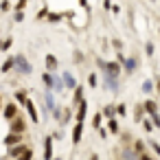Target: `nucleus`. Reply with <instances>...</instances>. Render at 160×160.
<instances>
[{"mask_svg": "<svg viewBox=\"0 0 160 160\" xmlns=\"http://www.w3.org/2000/svg\"><path fill=\"white\" fill-rule=\"evenodd\" d=\"M112 13H121V7L118 5H112Z\"/></svg>", "mask_w": 160, "mask_h": 160, "instance_id": "44", "label": "nucleus"}, {"mask_svg": "<svg viewBox=\"0 0 160 160\" xmlns=\"http://www.w3.org/2000/svg\"><path fill=\"white\" fill-rule=\"evenodd\" d=\"M24 129H27V125H24V121L20 116L11 121V134H24Z\"/></svg>", "mask_w": 160, "mask_h": 160, "instance_id": "7", "label": "nucleus"}, {"mask_svg": "<svg viewBox=\"0 0 160 160\" xmlns=\"http://www.w3.org/2000/svg\"><path fill=\"white\" fill-rule=\"evenodd\" d=\"M103 72H108V75H112V77H121V64L114 59V62H105V70Z\"/></svg>", "mask_w": 160, "mask_h": 160, "instance_id": "2", "label": "nucleus"}, {"mask_svg": "<svg viewBox=\"0 0 160 160\" xmlns=\"http://www.w3.org/2000/svg\"><path fill=\"white\" fill-rule=\"evenodd\" d=\"M59 20H62V16H59V13H48V22H53V24H57Z\"/></svg>", "mask_w": 160, "mask_h": 160, "instance_id": "30", "label": "nucleus"}, {"mask_svg": "<svg viewBox=\"0 0 160 160\" xmlns=\"http://www.w3.org/2000/svg\"><path fill=\"white\" fill-rule=\"evenodd\" d=\"M62 81H64V88H68V90H77V79H75V75H70L68 70L62 75Z\"/></svg>", "mask_w": 160, "mask_h": 160, "instance_id": "3", "label": "nucleus"}, {"mask_svg": "<svg viewBox=\"0 0 160 160\" xmlns=\"http://www.w3.org/2000/svg\"><path fill=\"white\" fill-rule=\"evenodd\" d=\"M101 114H103L105 118H110V121H112V118L116 116V108H114V105H105V108L101 110Z\"/></svg>", "mask_w": 160, "mask_h": 160, "instance_id": "19", "label": "nucleus"}, {"mask_svg": "<svg viewBox=\"0 0 160 160\" xmlns=\"http://www.w3.org/2000/svg\"><path fill=\"white\" fill-rule=\"evenodd\" d=\"M86 112H88V101L83 99V101L79 103V112L75 114V118H77V123H83V118H86Z\"/></svg>", "mask_w": 160, "mask_h": 160, "instance_id": "16", "label": "nucleus"}, {"mask_svg": "<svg viewBox=\"0 0 160 160\" xmlns=\"http://www.w3.org/2000/svg\"><path fill=\"white\" fill-rule=\"evenodd\" d=\"M88 86H90V88H97V86H99V79H97V75H94V72H92V75H88Z\"/></svg>", "mask_w": 160, "mask_h": 160, "instance_id": "25", "label": "nucleus"}, {"mask_svg": "<svg viewBox=\"0 0 160 160\" xmlns=\"http://www.w3.org/2000/svg\"><path fill=\"white\" fill-rule=\"evenodd\" d=\"M9 46H11V40H5V42H2V44H0V48H2V51H7V48H9Z\"/></svg>", "mask_w": 160, "mask_h": 160, "instance_id": "39", "label": "nucleus"}, {"mask_svg": "<svg viewBox=\"0 0 160 160\" xmlns=\"http://www.w3.org/2000/svg\"><path fill=\"white\" fill-rule=\"evenodd\" d=\"M103 9L105 11H112V2H103Z\"/></svg>", "mask_w": 160, "mask_h": 160, "instance_id": "43", "label": "nucleus"}, {"mask_svg": "<svg viewBox=\"0 0 160 160\" xmlns=\"http://www.w3.org/2000/svg\"><path fill=\"white\" fill-rule=\"evenodd\" d=\"M158 90H160V81H158Z\"/></svg>", "mask_w": 160, "mask_h": 160, "instance_id": "46", "label": "nucleus"}, {"mask_svg": "<svg viewBox=\"0 0 160 160\" xmlns=\"http://www.w3.org/2000/svg\"><path fill=\"white\" fill-rule=\"evenodd\" d=\"M0 105H2V101H0Z\"/></svg>", "mask_w": 160, "mask_h": 160, "instance_id": "48", "label": "nucleus"}, {"mask_svg": "<svg viewBox=\"0 0 160 160\" xmlns=\"http://www.w3.org/2000/svg\"><path fill=\"white\" fill-rule=\"evenodd\" d=\"M42 81H44V86H46L48 90H53L55 83H57V75H55V72H44V75H42Z\"/></svg>", "mask_w": 160, "mask_h": 160, "instance_id": "6", "label": "nucleus"}, {"mask_svg": "<svg viewBox=\"0 0 160 160\" xmlns=\"http://www.w3.org/2000/svg\"><path fill=\"white\" fill-rule=\"evenodd\" d=\"M53 160H62V158H53Z\"/></svg>", "mask_w": 160, "mask_h": 160, "instance_id": "47", "label": "nucleus"}, {"mask_svg": "<svg viewBox=\"0 0 160 160\" xmlns=\"http://www.w3.org/2000/svg\"><path fill=\"white\" fill-rule=\"evenodd\" d=\"M112 46H114V48L121 53V48H123V42H121V40H112Z\"/></svg>", "mask_w": 160, "mask_h": 160, "instance_id": "35", "label": "nucleus"}, {"mask_svg": "<svg viewBox=\"0 0 160 160\" xmlns=\"http://www.w3.org/2000/svg\"><path fill=\"white\" fill-rule=\"evenodd\" d=\"M142 112H145V108L142 105H136V121L138 123H142Z\"/></svg>", "mask_w": 160, "mask_h": 160, "instance_id": "29", "label": "nucleus"}, {"mask_svg": "<svg viewBox=\"0 0 160 160\" xmlns=\"http://www.w3.org/2000/svg\"><path fill=\"white\" fill-rule=\"evenodd\" d=\"M13 59H16V70H18V72H22V75H31L33 68H31V64L27 62L24 55H16Z\"/></svg>", "mask_w": 160, "mask_h": 160, "instance_id": "1", "label": "nucleus"}, {"mask_svg": "<svg viewBox=\"0 0 160 160\" xmlns=\"http://www.w3.org/2000/svg\"><path fill=\"white\" fill-rule=\"evenodd\" d=\"M75 62H77V64L83 62V53H81V51H75Z\"/></svg>", "mask_w": 160, "mask_h": 160, "instance_id": "36", "label": "nucleus"}, {"mask_svg": "<svg viewBox=\"0 0 160 160\" xmlns=\"http://www.w3.org/2000/svg\"><path fill=\"white\" fill-rule=\"evenodd\" d=\"M149 147H151V149L156 151V156H160V145H158L156 140H151V142H149Z\"/></svg>", "mask_w": 160, "mask_h": 160, "instance_id": "34", "label": "nucleus"}, {"mask_svg": "<svg viewBox=\"0 0 160 160\" xmlns=\"http://www.w3.org/2000/svg\"><path fill=\"white\" fill-rule=\"evenodd\" d=\"M24 7H27V2H24V0H20V2L16 5V11H18V13H22V9H24Z\"/></svg>", "mask_w": 160, "mask_h": 160, "instance_id": "38", "label": "nucleus"}, {"mask_svg": "<svg viewBox=\"0 0 160 160\" xmlns=\"http://www.w3.org/2000/svg\"><path fill=\"white\" fill-rule=\"evenodd\" d=\"M11 68H16V59H13V57H9V59L2 64V72H7V70H11Z\"/></svg>", "mask_w": 160, "mask_h": 160, "instance_id": "22", "label": "nucleus"}, {"mask_svg": "<svg viewBox=\"0 0 160 160\" xmlns=\"http://www.w3.org/2000/svg\"><path fill=\"white\" fill-rule=\"evenodd\" d=\"M136 64H138V59H136V57H127V59H125V64H123L125 72H127V75H132V72L136 70Z\"/></svg>", "mask_w": 160, "mask_h": 160, "instance_id": "17", "label": "nucleus"}, {"mask_svg": "<svg viewBox=\"0 0 160 160\" xmlns=\"http://www.w3.org/2000/svg\"><path fill=\"white\" fill-rule=\"evenodd\" d=\"M44 103H46V110H48L51 114H53V112L59 108V105L55 103V94H53L51 90H46V94H44Z\"/></svg>", "mask_w": 160, "mask_h": 160, "instance_id": "5", "label": "nucleus"}, {"mask_svg": "<svg viewBox=\"0 0 160 160\" xmlns=\"http://www.w3.org/2000/svg\"><path fill=\"white\" fill-rule=\"evenodd\" d=\"M142 127H145V132H153V123L147 118H142Z\"/></svg>", "mask_w": 160, "mask_h": 160, "instance_id": "31", "label": "nucleus"}, {"mask_svg": "<svg viewBox=\"0 0 160 160\" xmlns=\"http://www.w3.org/2000/svg\"><path fill=\"white\" fill-rule=\"evenodd\" d=\"M108 129H110V132H114V134H116V132H118V121H116V118H112V121H110V123H108Z\"/></svg>", "mask_w": 160, "mask_h": 160, "instance_id": "27", "label": "nucleus"}, {"mask_svg": "<svg viewBox=\"0 0 160 160\" xmlns=\"http://www.w3.org/2000/svg\"><path fill=\"white\" fill-rule=\"evenodd\" d=\"M101 121H103V114L97 112V114L92 116V127H94V129H101Z\"/></svg>", "mask_w": 160, "mask_h": 160, "instance_id": "21", "label": "nucleus"}, {"mask_svg": "<svg viewBox=\"0 0 160 160\" xmlns=\"http://www.w3.org/2000/svg\"><path fill=\"white\" fill-rule=\"evenodd\" d=\"M16 99H18V103H24V105H27V101H29L24 90H18V92H16Z\"/></svg>", "mask_w": 160, "mask_h": 160, "instance_id": "24", "label": "nucleus"}, {"mask_svg": "<svg viewBox=\"0 0 160 160\" xmlns=\"http://www.w3.org/2000/svg\"><path fill=\"white\" fill-rule=\"evenodd\" d=\"M27 112H29V116H31V121L33 123H40V116H38V110H35V103L29 99L27 101Z\"/></svg>", "mask_w": 160, "mask_h": 160, "instance_id": "15", "label": "nucleus"}, {"mask_svg": "<svg viewBox=\"0 0 160 160\" xmlns=\"http://www.w3.org/2000/svg\"><path fill=\"white\" fill-rule=\"evenodd\" d=\"M103 86L116 92V90H118V77H112V75H108V72H103Z\"/></svg>", "mask_w": 160, "mask_h": 160, "instance_id": "4", "label": "nucleus"}, {"mask_svg": "<svg viewBox=\"0 0 160 160\" xmlns=\"http://www.w3.org/2000/svg\"><path fill=\"white\" fill-rule=\"evenodd\" d=\"M138 160H153L149 153H142V156H138Z\"/></svg>", "mask_w": 160, "mask_h": 160, "instance_id": "42", "label": "nucleus"}, {"mask_svg": "<svg viewBox=\"0 0 160 160\" xmlns=\"http://www.w3.org/2000/svg\"><path fill=\"white\" fill-rule=\"evenodd\" d=\"M0 9H2V11H9L11 5H9V2H0Z\"/></svg>", "mask_w": 160, "mask_h": 160, "instance_id": "40", "label": "nucleus"}, {"mask_svg": "<svg viewBox=\"0 0 160 160\" xmlns=\"http://www.w3.org/2000/svg\"><path fill=\"white\" fill-rule=\"evenodd\" d=\"M125 110H127L125 103H118V105H116V114H118V116H125Z\"/></svg>", "mask_w": 160, "mask_h": 160, "instance_id": "32", "label": "nucleus"}, {"mask_svg": "<svg viewBox=\"0 0 160 160\" xmlns=\"http://www.w3.org/2000/svg\"><path fill=\"white\" fill-rule=\"evenodd\" d=\"M142 108H145V112L151 116V114H158V103L153 101V99H147L145 103H142Z\"/></svg>", "mask_w": 160, "mask_h": 160, "instance_id": "13", "label": "nucleus"}, {"mask_svg": "<svg viewBox=\"0 0 160 160\" xmlns=\"http://www.w3.org/2000/svg\"><path fill=\"white\" fill-rule=\"evenodd\" d=\"M44 160H53V136L44 138Z\"/></svg>", "mask_w": 160, "mask_h": 160, "instance_id": "8", "label": "nucleus"}, {"mask_svg": "<svg viewBox=\"0 0 160 160\" xmlns=\"http://www.w3.org/2000/svg\"><path fill=\"white\" fill-rule=\"evenodd\" d=\"M75 101H77V103L83 101V86H77V90H75Z\"/></svg>", "mask_w": 160, "mask_h": 160, "instance_id": "23", "label": "nucleus"}, {"mask_svg": "<svg viewBox=\"0 0 160 160\" xmlns=\"http://www.w3.org/2000/svg\"><path fill=\"white\" fill-rule=\"evenodd\" d=\"M5 118H9V121L18 118V105H16V103H9V105L5 108Z\"/></svg>", "mask_w": 160, "mask_h": 160, "instance_id": "14", "label": "nucleus"}, {"mask_svg": "<svg viewBox=\"0 0 160 160\" xmlns=\"http://www.w3.org/2000/svg\"><path fill=\"white\" fill-rule=\"evenodd\" d=\"M145 53H147L149 57L153 55V44H151V42H147V44H145Z\"/></svg>", "mask_w": 160, "mask_h": 160, "instance_id": "33", "label": "nucleus"}, {"mask_svg": "<svg viewBox=\"0 0 160 160\" xmlns=\"http://www.w3.org/2000/svg\"><path fill=\"white\" fill-rule=\"evenodd\" d=\"M55 70H57V57L46 55V72H55Z\"/></svg>", "mask_w": 160, "mask_h": 160, "instance_id": "18", "label": "nucleus"}, {"mask_svg": "<svg viewBox=\"0 0 160 160\" xmlns=\"http://www.w3.org/2000/svg\"><path fill=\"white\" fill-rule=\"evenodd\" d=\"M151 90H153V83H151L149 79H147V81H142V92H145V94H149Z\"/></svg>", "mask_w": 160, "mask_h": 160, "instance_id": "26", "label": "nucleus"}, {"mask_svg": "<svg viewBox=\"0 0 160 160\" xmlns=\"http://www.w3.org/2000/svg\"><path fill=\"white\" fill-rule=\"evenodd\" d=\"M18 160H33V149L29 147V149H27V151H24V153H22Z\"/></svg>", "mask_w": 160, "mask_h": 160, "instance_id": "28", "label": "nucleus"}, {"mask_svg": "<svg viewBox=\"0 0 160 160\" xmlns=\"http://www.w3.org/2000/svg\"><path fill=\"white\" fill-rule=\"evenodd\" d=\"M121 160H138V156L132 147H121Z\"/></svg>", "mask_w": 160, "mask_h": 160, "instance_id": "12", "label": "nucleus"}, {"mask_svg": "<svg viewBox=\"0 0 160 160\" xmlns=\"http://www.w3.org/2000/svg\"><path fill=\"white\" fill-rule=\"evenodd\" d=\"M27 149H29V147H27L24 142H22V145H16V147H9V156L18 160V158H20V156H22V153H24Z\"/></svg>", "mask_w": 160, "mask_h": 160, "instance_id": "11", "label": "nucleus"}, {"mask_svg": "<svg viewBox=\"0 0 160 160\" xmlns=\"http://www.w3.org/2000/svg\"><path fill=\"white\" fill-rule=\"evenodd\" d=\"M81 136H83V123H77L75 129H72V145H79Z\"/></svg>", "mask_w": 160, "mask_h": 160, "instance_id": "9", "label": "nucleus"}, {"mask_svg": "<svg viewBox=\"0 0 160 160\" xmlns=\"http://www.w3.org/2000/svg\"><path fill=\"white\" fill-rule=\"evenodd\" d=\"M151 123H153L156 127H160V114H151Z\"/></svg>", "mask_w": 160, "mask_h": 160, "instance_id": "37", "label": "nucleus"}, {"mask_svg": "<svg viewBox=\"0 0 160 160\" xmlns=\"http://www.w3.org/2000/svg\"><path fill=\"white\" fill-rule=\"evenodd\" d=\"M5 145L7 147H16V145H22V134H9L5 138Z\"/></svg>", "mask_w": 160, "mask_h": 160, "instance_id": "10", "label": "nucleus"}, {"mask_svg": "<svg viewBox=\"0 0 160 160\" xmlns=\"http://www.w3.org/2000/svg\"><path fill=\"white\" fill-rule=\"evenodd\" d=\"M88 160H99V156H97V153H92V156H90Z\"/></svg>", "mask_w": 160, "mask_h": 160, "instance_id": "45", "label": "nucleus"}, {"mask_svg": "<svg viewBox=\"0 0 160 160\" xmlns=\"http://www.w3.org/2000/svg\"><path fill=\"white\" fill-rule=\"evenodd\" d=\"M97 66H99L101 70H105V59H97Z\"/></svg>", "mask_w": 160, "mask_h": 160, "instance_id": "41", "label": "nucleus"}, {"mask_svg": "<svg viewBox=\"0 0 160 160\" xmlns=\"http://www.w3.org/2000/svg\"><path fill=\"white\" fill-rule=\"evenodd\" d=\"M134 151H136V156H142L145 153V142L142 140H134V147H132Z\"/></svg>", "mask_w": 160, "mask_h": 160, "instance_id": "20", "label": "nucleus"}]
</instances>
